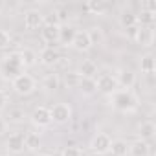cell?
Here are the masks:
<instances>
[{"label":"cell","instance_id":"cell-5","mask_svg":"<svg viewBox=\"0 0 156 156\" xmlns=\"http://www.w3.org/2000/svg\"><path fill=\"white\" fill-rule=\"evenodd\" d=\"M96 87H98V90L101 94L110 96V94H114L118 90V81H116V77L112 73H101L96 79Z\"/></svg>","mask_w":156,"mask_h":156},{"label":"cell","instance_id":"cell-8","mask_svg":"<svg viewBox=\"0 0 156 156\" xmlns=\"http://www.w3.org/2000/svg\"><path fill=\"white\" fill-rule=\"evenodd\" d=\"M31 123L39 129H44L51 123V118H50V108L46 107H37L33 112H31Z\"/></svg>","mask_w":156,"mask_h":156},{"label":"cell","instance_id":"cell-27","mask_svg":"<svg viewBox=\"0 0 156 156\" xmlns=\"http://www.w3.org/2000/svg\"><path fill=\"white\" fill-rule=\"evenodd\" d=\"M24 145L28 151H37L41 147V136L37 132H28L24 136Z\"/></svg>","mask_w":156,"mask_h":156},{"label":"cell","instance_id":"cell-1","mask_svg":"<svg viewBox=\"0 0 156 156\" xmlns=\"http://www.w3.org/2000/svg\"><path fill=\"white\" fill-rule=\"evenodd\" d=\"M110 105L118 112H132L138 108V96L132 90L118 88L114 94H110Z\"/></svg>","mask_w":156,"mask_h":156},{"label":"cell","instance_id":"cell-2","mask_svg":"<svg viewBox=\"0 0 156 156\" xmlns=\"http://www.w3.org/2000/svg\"><path fill=\"white\" fill-rule=\"evenodd\" d=\"M24 73V66L19 59V53H9L0 59V75L8 81H13L17 77Z\"/></svg>","mask_w":156,"mask_h":156},{"label":"cell","instance_id":"cell-24","mask_svg":"<svg viewBox=\"0 0 156 156\" xmlns=\"http://www.w3.org/2000/svg\"><path fill=\"white\" fill-rule=\"evenodd\" d=\"M87 33H88V39H90V44H92V46H96V44H103V41H105V33H103V30H101L99 26H92L90 30H87Z\"/></svg>","mask_w":156,"mask_h":156},{"label":"cell","instance_id":"cell-23","mask_svg":"<svg viewBox=\"0 0 156 156\" xmlns=\"http://www.w3.org/2000/svg\"><path fill=\"white\" fill-rule=\"evenodd\" d=\"M42 88L44 90H48V92H53V90H57L59 88V85H61V81H59V75L57 73H46L44 77H42Z\"/></svg>","mask_w":156,"mask_h":156},{"label":"cell","instance_id":"cell-22","mask_svg":"<svg viewBox=\"0 0 156 156\" xmlns=\"http://www.w3.org/2000/svg\"><path fill=\"white\" fill-rule=\"evenodd\" d=\"M75 28L73 26H61L59 28V42H62L64 46H72V41L75 37Z\"/></svg>","mask_w":156,"mask_h":156},{"label":"cell","instance_id":"cell-32","mask_svg":"<svg viewBox=\"0 0 156 156\" xmlns=\"http://www.w3.org/2000/svg\"><path fill=\"white\" fill-rule=\"evenodd\" d=\"M61 154L62 156H83V151L79 147H64L61 151Z\"/></svg>","mask_w":156,"mask_h":156},{"label":"cell","instance_id":"cell-3","mask_svg":"<svg viewBox=\"0 0 156 156\" xmlns=\"http://www.w3.org/2000/svg\"><path fill=\"white\" fill-rule=\"evenodd\" d=\"M11 87L13 90L19 94V96H30L35 88H37V81H35V77L30 75V73H20L17 79L11 81Z\"/></svg>","mask_w":156,"mask_h":156},{"label":"cell","instance_id":"cell-16","mask_svg":"<svg viewBox=\"0 0 156 156\" xmlns=\"http://www.w3.org/2000/svg\"><path fill=\"white\" fill-rule=\"evenodd\" d=\"M59 28L61 26H42L41 28V37H42V41L44 42H48V44H55V42H59Z\"/></svg>","mask_w":156,"mask_h":156},{"label":"cell","instance_id":"cell-6","mask_svg":"<svg viewBox=\"0 0 156 156\" xmlns=\"http://www.w3.org/2000/svg\"><path fill=\"white\" fill-rule=\"evenodd\" d=\"M110 136L108 134H105V132H99V134H96L92 140H90V149H92V152H98V154H107L108 151H110Z\"/></svg>","mask_w":156,"mask_h":156},{"label":"cell","instance_id":"cell-28","mask_svg":"<svg viewBox=\"0 0 156 156\" xmlns=\"http://www.w3.org/2000/svg\"><path fill=\"white\" fill-rule=\"evenodd\" d=\"M81 79L83 77L79 75V72H66V75H64V83L68 88H79Z\"/></svg>","mask_w":156,"mask_h":156},{"label":"cell","instance_id":"cell-33","mask_svg":"<svg viewBox=\"0 0 156 156\" xmlns=\"http://www.w3.org/2000/svg\"><path fill=\"white\" fill-rule=\"evenodd\" d=\"M9 42H11V35H9L6 30H0V50L8 48V46H9Z\"/></svg>","mask_w":156,"mask_h":156},{"label":"cell","instance_id":"cell-35","mask_svg":"<svg viewBox=\"0 0 156 156\" xmlns=\"http://www.w3.org/2000/svg\"><path fill=\"white\" fill-rule=\"evenodd\" d=\"M8 107V94L4 90H0V110H4Z\"/></svg>","mask_w":156,"mask_h":156},{"label":"cell","instance_id":"cell-11","mask_svg":"<svg viewBox=\"0 0 156 156\" xmlns=\"http://www.w3.org/2000/svg\"><path fill=\"white\" fill-rule=\"evenodd\" d=\"M6 147H8V151L11 154H20L26 149V145H24V134H20V132L9 134V138L6 141Z\"/></svg>","mask_w":156,"mask_h":156},{"label":"cell","instance_id":"cell-14","mask_svg":"<svg viewBox=\"0 0 156 156\" xmlns=\"http://www.w3.org/2000/svg\"><path fill=\"white\" fill-rule=\"evenodd\" d=\"M17 53H19V59H20V62H22L24 70H26V68L35 66V64H37V61H39V55H37L31 48H22V50H20V51H17Z\"/></svg>","mask_w":156,"mask_h":156},{"label":"cell","instance_id":"cell-7","mask_svg":"<svg viewBox=\"0 0 156 156\" xmlns=\"http://www.w3.org/2000/svg\"><path fill=\"white\" fill-rule=\"evenodd\" d=\"M44 24V15L39 9H30L24 13V26L28 30H41Z\"/></svg>","mask_w":156,"mask_h":156},{"label":"cell","instance_id":"cell-17","mask_svg":"<svg viewBox=\"0 0 156 156\" xmlns=\"http://www.w3.org/2000/svg\"><path fill=\"white\" fill-rule=\"evenodd\" d=\"M138 134H140V140L141 141H151L156 134V125L149 119V121H143L138 129Z\"/></svg>","mask_w":156,"mask_h":156},{"label":"cell","instance_id":"cell-13","mask_svg":"<svg viewBox=\"0 0 156 156\" xmlns=\"http://www.w3.org/2000/svg\"><path fill=\"white\" fill-rule=\"evenodd\" d=\"M59 59H61V55H59V51H57L53 46L44 48V50L41 51V55H39V61H41L44 66H53V64L59 62Z\"/></svg>","mask_w":156,"mask_h":156},{"label":"cell","instance_id":"cell-9","mask_svg":"<svg viewBox=\"0 0 156 156\" xmlns=\"http://www.w3.org/2000/svg\"><path fill=\"white\" fill-rule=\"evenodd\" d=\"M132 41L138 42L140 46L149 48L154 42V30L152 28H145V26H138V31H136V35H134Z\"/></svg>","mask_w":156,"mask_h":156},{"label":"cell","instance_id":"cell-39","mask_svg":"<svg viewBox=\"0 0 156 156\" xmlns=\"http://www.w3.org/2000/svg\"><path fill=\"white\" fill-rule=\"evenodd\" d=\"M87 156H103V154H98V152H88Z\"/></svg>","mask_w":156,"mask_h":156},{"label":"cell","instance_id":"cell-15","mask_svg":"<svg viewBox=\"0 0 156 156\" xmlns=\"http://www.w3.org/2000/svg\"><path fill=\"white\" fill-rule=\"evenodd\" d=\"M24 118H26V114H24V110H22L20 107H9V108L6 110L4 121H6V123H11V125H19V123L24 121Z\"/></svg>","mask_w":156,"mask_h":156},{"label":"cell","instance_id":"cell-4","mask_svg":"<svg viewBox=\"0 0 156 156\" xmlns=\"http://www.w3.org/2000/svg\"><path fill=\"white\" fill-rule=\"evenodd\" d=\"M50 118H51V121L57 123V125L68 123L70 118H72V108H70V105H68V103H55V105L50 108Z\"/></svg>","mask_w":156,"mask_h":156},{"label":"cell","instance_id":"cell-29","mask_svg":"<svg viewBox=\"0 0 156 156\" xmlns=\"http://www.w3.org/2000/svg\"><path fill=\"white\" fill-rule=\"evenodd\" d=\"M79 88H81V92H83L85 96H92V94H96V92H98L96 79H87V77H83V79H81V85H79Z\"/></svg>","mask_w":156,"mask_h":156},{"label":"cell","instance_id":"cell-37","mask_svg":"<svg viewBox=\"0 0 156 156\" xmlns=\"http://www.w3.org/2000/svg\"><path fill=\"white\" fill-rule=\"evenodd\" d=\"M6 129H8V123L4 121V118H0V134H4Z\"/></svg>","mask_w":156,"mask_h":156},{"label":"cell","instance_id":"cell-40","mask_svg":"<svg viewBox=\"0 0 156 156\" xmlns=\"http://www.w3.org/2000/svg\"><path fill=\"white\" fill-rule=\"evenodd\" d=\"M37 156H50V154H46V152H39Z\"/></svg>","mask_w":156,"mask_h":156},{"label":"cell","instance_id":"cell-12","mask_svg":"<svg viewBox=\"0 0 156 156\" xmlns=\"http://www.w3.org/2000/svg\"><path fill=\"white\" fill-rule=\"evenodd\" d=\"M72 46H73L77 51H87V50L92 48L87 30H77V31H75V37H73V41H72Z\"/></svg>","mask_w":156,"mask_h":156},{"label":"cell","instance_id":"cell-19","mask_svg":"<svg viewBox=\"0 0 156 156\" xmlns=\"http://www.w3.org/2000/svg\"><path fill=\"white\" fill-rule=\"evenodd\" d=\"M96 73H98V64H96L92 59H87V61L81 62V66H79V75H81V77H87V79H94Z\"/></svg>","mask_w":156,"mask_h":156},{"label":"cell","instance_id":"cell-18","mask_svg":"<svg viewBox=\"0 0 156 156\" xmlns=\"http://www.w3.org/2000/svg\"><path fill=\"white\" fill-rule=\"evenodd\" d=\"M129 154L130 156H151V147L147 141H134L132 145H129Z\"/></svg>","mask_w":156,"mask_h":156},{"label":"cell","instance_id":"cell-34","mask_svg":"<svg viewBox=\"0 0 156 156\" xmlns=\"http://www.w3.org/2000/svg\"><path fill=\"white\" fill-rule=\"evenodd\" d=\"M141 11L156 13V2H154V0H145V2H141Z\"/></svg>","mask_w":156,"mask_h":156},{"label":"cell","instance_id":"cell-10","mask_svg":"<svg viewBox=\"0 0 156 156\" xmlns=\"http://www.w3.org/2000/svg\"><path fill=\"white\" fill-rule=\"evenodd\" d=\"M114 77H116V81H118V88H123V90H130L134 87V83H136V75H134L132 70H125L123 68Z\"/></svg>","mask_w":156,"mask_h":156},{"label":"cell","instance_id":"cell-25","mask_svg":"<svg viewBox=\"0 0 156 156\" xmlns=\"http://www.w3.org/2000/svg\"><path fill=\"white\" fill-rule=\"evenodd\" d=\"M140 66H141L143 73H154V70H156V59H154V55H151V53L143 55L141 61H140Z\"/></svg>","mask_w":156,"mask_h":156},{"label":"cell","instance_id":"cell-21","mask_svg":"<svg viewBox=\"0 0 156 156\" xmlns=\"http://www.w3.org/2000/svg\"><path fill=\"white\" fill-rule=\"evenodd\" d=\"M110 4L105 2V0H90V2H87V9L94 15H105L108 11Z\"/></svg>","mask_w":156,"mask_h":156},{"label":"cell","instance_id":"cell-30","mask_svg":"<svg viewBox=\"0 0 156 156\" xmlns=\"http://www.w3.org/2000/svg\"><path fill=\"white\" fill-rule=\"evenodd\" d=\"M119 24H121V28H125V30L136 26V24H138V22H136V15H134L132 11H123V13L119 15Z\"/></svg>","mask_w":156,"mask_h":156},{"label":"cell","instance_id":"cell-26","mask_svg":"<svg viewBox=\"0 0 156 156\" xmlns=\"http://www.w3.org/2000/svg\"><path fill=\"white\" fill-rule=\"evenodd\" d=\"M154 20H156V13H151V11H141L140 15H136V22H138V26L152 28Z\"/></svg>","mask_w":156,"mask_h":156},{"label":"cell","instance_id":"cell-36","mask_svg":"<svg viewBox=\"0 0 156 156\" xmlns=\"http://www.w3.org/2000/svg\"><path fill=\"white\" fill-rule=\"evenodd\" d=\"M136 31H138V24H136V26H132V28H129V30H127V33H129V37H130V39H134V35H136Z\"/></svg>","mask_w":156,"mask_h":156},{"label":"cell","instance_id":"cell-38","mask_svg":"<svg viewBox=\"0 0 156 156\" xmlns=\"http://www.w3.org/2000/svg\"><path fill=\"white\" fill-rule=\"evenodd\" d=\"M50 156H62V154H61V151H55V152H53V154H50Z\"/></svg>","mask_w":156,"mask_h":156},{"label":"cell","instance_id":"cell-20","mask_svg":"<svg viewBox=\"0 0 156 156\" xmlns=\"http://www.w3.org/2000/svg\"><path fill=\"white\" fill-rule=\"evenodd\" d=\"M112 156H127L129 154V143L121 138L118 140H112L110 141V151H108Z\"/></svg>","mask_w":156,"mask_h":156},{"label":"cell","instance_id":"cell-31","mask_svg":"<svg viewBox=\"0 0 156 156\" xmlns=\"http://www.w3.org/2000/svg\"><path fill=\"white\" fill-rule=\"evenodd\" d=\"M44 24H46V26H61L57 13H55V11H51V13L44 15ZM44 24H42V26H44Z\"/></svg>","mask_w":156,"mask_h":156}]
</instances>
